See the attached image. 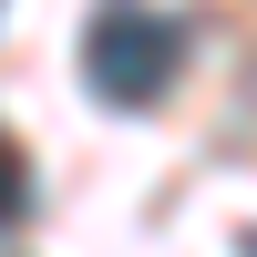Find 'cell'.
Listing matches in <instances>:
<instances>
[{
	"label": "cell",
	"instance_id": "1",
	"mask_svg": "<svg viewBox=\"0 0 257 257\" xmlns=\"http://www.w3.org/2000/svg\"><path fill=\"white\" fill-rule=\"evenodd\" d=\"M175 72H185V31L165 11H123V0H113V11L82 31V82H93L103 103H123V113L155 103Z\"/></svg>",
	"mask_w": 257,
	"mask_h": 257
},
{
	"label": "cell",
	"instance_id": "2",
	"mask_svg": "<svg viewBox=\"0 0 257 257\" xmlns=\"http://www.w3.org/2000/svg\"><path fill=\"white\" fill-rule=\"evenodd\" d=\"M21 216H31V155L0 134V226H21Z\"/></svg>",
	"mask_w": 257,
	"mask_h": 257
}]
</instances>
